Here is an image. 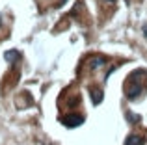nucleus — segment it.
Returning <instances> with one entry per match:
<instances>
[{"label":"nucleus","instance_id":"f257e3e1","mask_svg":"<svg viewBox=\"0 0 147 145\" xmlns=\"http://www.w3.org/2000/svg\"><path fill=\"white\" fill-rule=\"evenodd\" d=\"M136 75H140V71H138V72H132L129 80H132V82H134V80H136V78H140V76H136ZM142 91H144V84H136V86H134V87H127L125 95H127V97L130 99V101H134V99H136L138 95L142 93Z\"/></svg>","mask_w":147,"mask_h":145},{"label":"nucleus","instance_id":"f03ea898","mask_svg":"<svg viewBox=\"0 0 147 145\" xmlns=\"http://www.w3.org/2000/svg\"><path fill=\"white\" fill-rule=\"evenodd\" d=\"M82 121H84L82 115H69V117H63L61 123L65 127H78V125H82Z\"/></svg>","mask_w":147,"mask_h":145},{"label":"nucleus","instance_id":"7ed1b4c3","mask_svg":"<svg viewBox=\"0 0 147 145\" xmlns=\"http://www.w3.org/2000/svg\"><path fill=\"white\" fill-rule=\"evenodd\" d=\"M144 143H145V138L144 136H136V134H130L125 142V145H144Z\"/></svg>","mask_w":147,"mask_h":145},{"label":"nucleus","instance_id":"20e7f679","mask_svg":"<svg viewBox=\"0 0 147 145\" xmlns=\"http://www.w3.org/2000/svg\"><path fill=\"white\" fill-rule=\"evenodd\" d=\"M90 95H91V99H93L95 106L100 104V101H102V91H100V89H93V91H90Z\"/></svg>","mask_w":147,"mask_h":145},{"label":"nucleus","instance_id":"39448f33","mask_svg":"<svg viewBox=\"0 0 147 145\" xmlns=\"http://www.w3.org/2000/svg\"><path fill=\"white\" fill-rule=\"evenodd\" d=\"M13 58H19L17 50H7V52H6V60H7V62H11Z\"/></svg>","mask_w":147,"mask_h":145},{"label":"nucleus","instance_id":"423d86ee","mask_svg":"<svg viewBox=\"0 0 147 145\" xmlns=\"http://www.w3.org/2000/svg\"><path fill=\"white\" fill-rule=\"evenodd\" d=\"M108 2H115V0H108Z\"/></svg>","mask_w":147,"mask_h":145}]
</instances>
